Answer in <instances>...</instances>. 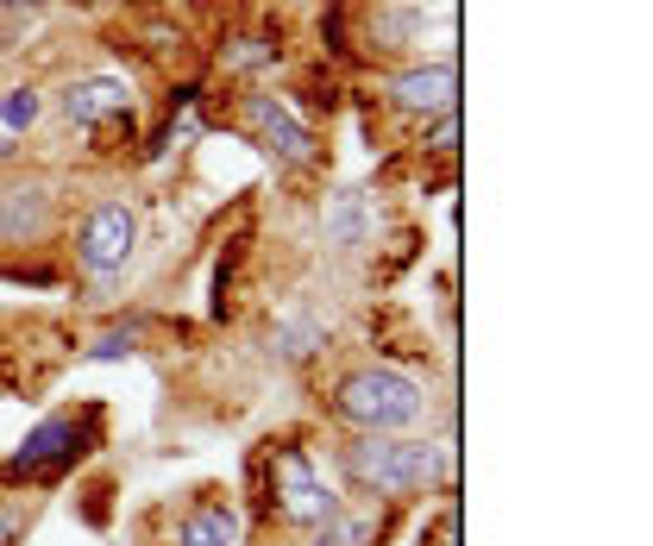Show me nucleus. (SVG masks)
Segmentation results:
<instances>
[{
    "label": "nucleus",
    "instance_id": "obj_5",
    "mask_svg": "<svg viewBox=\"0 0 653 546\" xmlns=\"http://www.w3.org/2000/svg\"><path fill=\"white\" fill-rule=\"evenodd\" d=\"M239 120H246L251 145L271 151L276 164H289V170H301V164L321 157V139H314V132H308V126H301L276 95H246V100H239Z\"/></svg>",
    "mask_w": 653,
    "mask_h": 546
},
{
    "label": "nucleus",
    "instance_id": "obj_3",
    "mask_svg": "<svg viewBox=\"0 0 653 546\" xmlns=\"http://www.w3.org/2000/svg\"><path fill=\"white\" fill-rule=\"evenodd\" d=\"M271 497H276V515L289 527H333L340 522V497L321 484V472L308 465L301 447L271 452Z\"/></svg>",
    "mask_w": 653,
    "mask_h": 546
},
{
    "label": "nucleus",
    "instance_id": "obj_9",
    "mask_svg": "<svg viewBox=\"0 0 653 546\" xmlns=\"http://www.w3.org/2000/svg\"><path fill=\"white\" fill-rule=\"evenodd\" d=\"M57 107H63L70 126H107V120H120V114H132V88H126L120 75H75V82H63Z\"/></svg>",
    "mask_w": 653,
    "mask_h": 546
},
{
    "label": "nucleus",
    "instance_id": "obj_7",
    "mask_svg": "<svg viewBox=\"0 0 653 546\" xmlns=\"http://www.w3.org/2000/svg\"><path fill=\"white\" fill-rule=\"evenodd\" d=\"M57 195L45 176H7L0 182V246H38L50 233Z\"/></svg>",
    "mask_w": 653,
    "mask_h": 546
},
{
    "label": "nucleus",
    "instance_id": "obj_11",
    "mask_svg": "<svg viewBox=\"0 0 653 546\" xmlns=\"http://www.w3.org/2000/svg\"><path fill=\"white\" fill-rule=\"evenodd\" d=\"M365 233H371L365 201H358V195L333 201V214H326V239H333V246H365Z\"/></svg>",
    "mask_w": 653,
    "mask_h": 546
},
{
    "label": "nucleus",
    "instance_id": "obj_13",
    "mask_svg": "<svg viewBox=\"0 0 653 546\" xmlns=\"http://www.w3.org/2000/svg\"><path fill=\"white\" fill-rule=\"evenodd\" d=\"M38 107H45V100H38V88H13V95L0 100V120L13 126V132H25V126L38 120Z\"/></svg>",
    "mask_w": 653,
    "mask_h": 546
},
{
    "label": "nucleus",
    "instance_id": "obj_2",
    "mask_svg": "<svg viewBox=\"0 0 653 546\" xmlns=\"http://www.w3.org/2000/svg\"><path fill=\"white\" fill-rule=\"evenodd\" d=\"M333 415L358 434H408V427L427 415L422 383L396 365H358V371L340 377L333 390Z\"/></svg>",
    "mask_w": 653,
    "mask_h": 546
},
{
    "label": "nucleus",
    "instance_id": "obj_8",
    "mask_svg": "<svg viewBox=\"0 0 653 546\" xmlns=\"http://www.w3.org/2000/svg\"><path fill=\"white\" fill-rule=\"evenodd\" d=\"M75 452H82V427H75V415H50V422H38L32 434H25V447L7 459V477L20 484V477H57L75 465Z\"/></svg>",
    "mask_w": 653,
    "mask_h": 546
},
{
    "label": "nucleus",
    "instance_id": "obj_6",
    "mask_svg": "<svg viewBox=\"0 0 653 546\" xmlns=\"http://www.w3.org/2000/svg\"><path fill=\"white\" fill-rule=\"evenodd\" d=\"M390 107L402 114H422V120H440V114H459V57H440V63H408L383 82Z\"/></svg>",
    "mask_w": 653,
    "mask_h": 546
},
{
    "label": "nucleus",
    "instance_id": "obj_4",
    "mask_svg": "<svg viewBox=\"0 0 653 546\" xmlns=\"http://www.w3.org/2000/svg\"><path fill=\"white\" fill-rule=\"evenodd\" d=\"M132 246H139V214H132V201L107 195V201L88 207V221H82V233H75V264L107 283V276L126 271Z\"/></svg>",
    "mask_w": 653,
    "mask_h": 546
},
{
    "label": "nucleus",
    "instance_id": "obj_16",
    "mask_svg": "<svg viewBox=\"0 0 653 546\" xmlns=\"http://www.w3.org/2000/svg\"><path fill=\"white\" fill-rule=\"evenodd\" d=\"M45 0H0V13H38Z\"/></svg>",
    "mask_w": 653,
    "mask_h": 546
},
{
    "label": "nucleus",
    "instance_id": "obj_14",
    "mask_svg": "<svg viewBox=\"0 0 653 546\" xmlns=\"http://www.w3.org/2000/svg\"><path fill=\"white\" fill-rule=\"evenodd\" d=\"M132 346H139V333H132V327H126V333H107V340H95V346H88V365H107V358H126Z\"/></svg>",
    "mask_w": 653,
    "mask_h": 546
},
{
    "label": "nucleus",
    "instance_id": "obj_1",
    "mask_svg": "<svg viewBox=\"0 0 653 546\" xmlns=\"http://www.w3.org/2000/svg\"><path fill=\"white\" fill-rule=\"evenodd\" d=\"M340 472L365 497H415V490L440 484L447 452L427 447V440H402V434H358L340 447Z\"/></svg>",
    "mask_w": 653,
    "mask_h": 546
},
{
    "label": "nucleus",
    "instance_id": "obj_15",
    "mask_svg": "<svg viewBox=\"0 0 653 546\" xmlns=\"http://www.w3.org/2000/svg\"><path fill=\"white\" fill-rule=\"evenodd\" d=\"M427 145L440 151V157H452V151H459V114H440L434 132H427Z\"/></svg>",
    "mask_w": 653,
    "mask_h": 546
},
{
    "label": "nucleus",
    "instance_id": "obj_17",
    "mask_svg": "<svg viewBox=\"0 0 653 546\" xmlns=\"http://www.w3.org/2000/svg\"><path fill=\"white\" fill-rule=\"evenodd\" d=\"M308 546H340V534H333V527H326V534H314V541Z\"/></svg>",
    "mask_w": 653,
    "mask_h": 546
},
{
    "label": "nucleus",
    "instance_id": "obj_10",
    "mask_svg": "<svg viewBox=\"0 0 653 546\" xmlns=\"http://www.w3.org/2000/svg\"><path fill=\"white\" fill-rule=\"evenodd\" d=\"M176 546H246V522L233 502H195L176 527Z\"/></svg>",
    "mask_w": 653,
    "mask_h": 546
},
{
    "label": "nucleus",
    "instance_id": "obj_12",
    "mask_svg": "<svg viewBox=\"0 0 653 546\" xmlns=\"http://www.w3.org/2000/svg\"><path fill=\"white\" fill-rule=\"evenodd\" d=\"M326 346V327L321 321H289V327H276V352H283V358H314V352Z\"/></svg>",
    "mask_w": 653,
    "mask_h": 546
}]
</instances>
